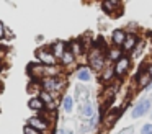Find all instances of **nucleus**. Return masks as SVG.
Listing matches in <instances>:
<instances>
[{
	"label": "nucleus",
	"instance_id": "f257e3e1",
	"mask_svg": "<svg viewBox=\"0 0 152 134\" xmlns=\"http://www.w3.org/2000/svg\"><path fill=\"white\" fill-rule=\"evenodd\" d=\"M67 87V78L64 75L61 77H48L41 80V88L48 93H51L53 97H61L62 92Z\"/></svg>",
	"mask_w": 152,
	"mask_h": 134
},
{
	"label": "nucleus",
	"instance_id": "39448f33",
	"mask_svg": "<svg viewBox=\"0 0 152 134\" xmlns=\"http://www.w3.org/2000/svg\"><path fill=\"white\" fill-rule=\"evenodd\" d=\"M36 59L39 64L46 65V67L48 65H57V62H59L54 57L53 51H51V46H43V48L36 49Z\"/></svg>",
	"mask_w": 152,
	"mask_h": 134
},
{
	"label": "nucleus",
	"instance_id": "5701e85b",
	"mask_svg": "<svg viewBox=\"0 0 152 134\" xmlns=\"http://www.w3.org/2000/svg\"><path fill=\"white\" fill-rule=\"evenodd\" d=\"M62 110L66 111V113H72V110H74V98L70 97V95L62 97Z\"/></svg>",
	"mask_w": 152,
	"mask_h": 134
},
{
	"label": "nucleus",
	"instance_id": "20e7f679",
	"mask_svg": "<svg viewBox=\"0 0 152 134\" xmlns=\"http://www.w3.org/2000/svg\"><path fill=\"white\" fill-rule=\"evenodd\" d=\"M151 80H152V77L147 70V62H144V64H141V67L137 69V72H136V75H134V82H136L137 90L147 88L149 83H151Z\"/></svg>",
	"mask_w": 152,
	"mask_h": 134
},
{
	"label": "nucleus",
	"instance_id": "a211bd4d",
	"mask_svg": "<svg viewBox=\"0 0 152 134\" xmlns=\"http://www.w3.org/2000/svg\"><path fill=\"white\" fill-rule=\"evenodd\" d=\"M61 65H62V69H66V67H70V65H75V62H77V59H75V56L72 54V52L69 51V48H67V51L64 52V56H62V59H61Z\"/></svg>",
	"mask_w": 152,
	"mask_h": 134
},
{
	"label": "nucleus",
	"instance_id": "6ab92c4d",
	"mask_svg": "<svg viewBox=\"0 0 152 134\" xmlns=\"http://www.w3.org/2000/svg\"><path fill=\"white\" fill-rule=\"evenodd\" d=\"M28 108H30L31 111H36V113H41V111L46 110V106H44V103L39 100V97H31L30 101H28Z\"/></svg>",
	"mask_w": 152,
	"mask_h": 134
},
{
	"label": "nucleus",
	"instance_id": "f03ea898",
	"mask_svg": "<svg viewBox=\"0 0 152 134\" xmlns=\"http://www.w3.org/2000/svg\"><path fill=\"white\" fill-rule=\"evenodd\" d=\"M87 64L90 65V70H95L100 74V72L106 67V64H108L106 54L102 52L100 49H96V48H90L88 52H87Z\"/></svg>",
	"mask_w": 152,
	"mask_h": 134
},
{
	"label": "nucleus",
	"instance_id": "7c9ffc66",
	"mask_svg": "<svg viewBox=\"0 0 152 134\" xmlns=\"http://www.w3.org/2000/svg\"><path fill=\"white\" fill-rule=\"evenodd\" d=\"M149 38H151V41H152V31H149Z\"/></svg>",
	"mask_w": 152,
	"mask_h": 134
},
{
	"label": "nucleus",
	"instance_id": "72a5a7b5",
	"mask_svg": "<svg viewBox=\"0 0 152 134\" xmlns=\"http://www.w3.org/2000/svg\"><path fill=\"white\" fill-rule=\"evenodd\" d=\"M151 101H152V93H151Z\"/></svg>",
	"mask_w": 152,
	"mask_h": 134
},
{
	"label": "nucleus",
	"instance_id": "ddd939ff",
	"mask_svg": "<svg viewBox=\"0 0 152 134\" xmlns=\"http://www.w3.org/2000/svg\"><path fill=\"white\" fill-rule=\"evenodd\" d=\"M115 69H113V65L110 64H106V67L103 69L102 72H100V82H102L105 87H108V85H111L113 82H115Z\"/></svg>",
	"mask_w": 152,
	"mask_h": 134
},
{
	"label": "nucleus",
	"instance_id": "2f4dec72",
	"mask_svg": "<svg viewBox=\"0 0 152 134\" xmlns=\"http://www.w3.org/2000/svg\"><path fill=\"white\" fill-rule=\"evenodd\" d=\"M147 88H151V90H152V80H151V83H149V87Z\"/></svg>",
	"mask_w": 152,
	"mask_h": 134
},
{
	"label": "nucleus",
	"instance_id": "f704fd0d",
	"mask_svg": "<svg viewBox=\"0 0 152 134\" xmlns=\"http://www.w3.org/2000/svg\"><path fill=\"white\" fill-rule=\"evenodd\" d=\"M0 65H2V61H0Z\"/></svg>",
	"mask_w": 152,
	"mask_h": 134
},
{
	"label": "nucleus",
	"instance_id": "f8f14e48",
	"mask_svg": "<svg viewBox=\"0 0 152 134\" xmlns=\"http://www.w3.org/2000/svg\"><path fill=\"white\" fill-rule=\"evenodd\" d=\"M67 48H69V51L75 56L77 61H79V57H82V56L87 57V49H85V46L82 44L80 39H72V41H69L67 42Z\"/></svg>",
	"mask_w": 152,
	"mask_h": 134
},
{
	"label": "nucleus",
	"instance_id": "bb28decb",
	"mask_svg": "<svg viewBox=\"0 0 152 134\" xmlns=\"http://www.w3.org/2000/svg\"><path fill=\"white\" fill-rule=\"evenodd\" d=\"M5 31H7V28H5V25L2 21H0V41L5 38Z\"/></svg>",
	"mask_w": 152,
	"mask_h": 134
},
{
	"label": "nucleus",
	"instance_id": "423d86ee",
	"mask_svg": "<svg viewBox=\"0 0 152 134\" xmlns=\"http://www.w3.org/2000/svg\"><path fill=\"white\" fill-rule=\"evenodd\" d=\"M113 69H115V77L121 80L131 69V56H123L118 62L113 64Z\"/></svg>",
	"mask_w": 152,
	"mask_h": 134
},
{
	"label": "nucleus",
	"instance_id": "412c9836",
	"mask_svg": "<svg viewBox=\"0 0 152 134\" xmlns=\"http://www.w3.org/2000/svg\"><path fill=\"white\" fill-rule=\"evenodd\" d=\"M77 78H79L80 82H90L92 80V70H90V67H87V65L80 67L79 70H77Z\"/></svg>",
	"mask_w": 152,
	"mask_h": 134
},
{
	"label": "nucleus",
	"instance_id": "dca6fc26",
	"mask_svg": "<svg viewBox=\"0 0 152 134\" xmlns=\"http://www.w3.org/2000/svg\"><path fill=\"white\" fill-rule=\"evenodd\" d=\"M49 46H51V51H53L54 57H56L57 61H61L64 52L67 51V42L66 41H54L53 44H49Z\"/></svg>",
	"mask_w": 152,
	"mask_h": 134
},
{
	"label": "nucleus",
	"instance_id": "393cba45",
	"mask_svg": "<svg viewBox=\"0 0 152 134\" xmlns=\"http://www.w3.org/2000/svg\"><path fill=\"white\" fill-rule=\"evenodd\" d=\"M141 134H152V123H147L141 127Z\"/></svg>",
	"mask_w": 152,
	"mask_h": 134
},
{
	"label": "nucleus",
	"instance_id": "6e6552de",
	"mask_svg": "<svg viewBox=\"0 0 152 134\" xmlns=\"http://www.w3.org/2000/svg\"><path fill=\"white\" fill-rule=\"evenodd\" d=\"M26 74L30 77V80L41 82L44 78V65L39 62H30L26 65Z\"/></svg>",
	"mask_w": 152,
	"mask_h": 134
},
{
	"label": "nucleus",
	"instance_id": "b1692460",
	"mask_svg": "<svg viewBox=\"0 0 152 134\" xmlns=\"http://www.w3.org/2000/svg\"><path fill=\"white\" fill-rule=\"evenodd\" d=\"M144 48H145V39H139L137 46H136V48H134V51L131 52V56H132V57H136V59H137L139 56H141L142 52H144Z\"/></svg>",
	"mask_w": 152,
	"mask_h": 134
},
{
	"label": "nucleus",
	"instance_id": "2eb2a0df",
	"mask_svg": "<svg viewBox=\"0 0 152 134\" xmlns=\"http://www.w3.org/2000/svg\"><path fill=\"white\" fill-rule=\"evenodd\" d=\"M38 97H39V100L44 103L46 110H49V111H56V97H53L51 93H48V92H44V90H41Z\"/></svg>",
	"mask_w": 152,
	"mask_h": 134
},
{
	"label": "nucleus",
	"instance_id": "cd10ccee",
	"mask_svg": "<svg viewBox=\"0 0 152 134\" xmlns=\"http://www.w3.org/2000/svg\"><path fill=\"white\" fill-rule=\"evenodd\" d=\"M147 70H149V74H151V77H152V61H151V64H147Z\"/></svg>",
	"mask_w": 152,
	"mask_h": 134
},
{
	"label": "nucleus",
	"instance_id": "aec40b11",
	"mask_svg": "<svg viewBox=\"0 0 152 134\" xmlns=\"http://www.w3.org/2000/svg\"><path fill=\"white\" fill-rule=\"evenodd\" d=\"M80 114L85 119H90L92 116H95V108H93V105L90 101H83L82 106H80Z\"/></svg>",
	"mask_w": 152,
	"mask_h": 134
},
{
	"label": "nucleus",
	"instance_id": "4468645a",
	"mask_svg": "<svg viewBox=\"0 0 152 134\" xmlns=\"http://www.w3.org/2000/svg\"><path fill=\"white\" fill-rule=\"evenodd\" d=\"M126 36H128V33H126L124 28H116V29H113V33H111V46L123 48Z\"/></svg>",
	"mask_w": 152,
	"mask_h": 134
},
{
	"label": "nucleus",
	"instance_id": "9b49d317",
	"mask_svg": "<svg viewBox=\"0 0 152 134\" xmlns=\"http://www.w3.org/2000/svg\"><path fill=\"white\" fill-rule=\"evenodd\" d=\"M139 36H137V33H128V36H126V39H124V44H123V52H124V56H129L132 51H134V48L137 46V42H139Z\"/></svg>",
	"mask_w": 152,
	"mask_h": 134
},
{
	"label": "nucleus",
	"instance_id": "c85d7f7f",
	"mask_svg": "<svg viewBox=\"0 0 152 134\" xmlns=\"http://www.w3.org/2000/svg\"><path fill=\"white\" fill-rule=\"evenodd\" d=\"M54 134H66V131H64V129H56V131H54Z\"/></svg>",
	"mask_w": 152,
	"mask_h": 134
},
{
	"label": "nucleus",
	"instance_id": "f3484780",
	"mask_svg": "<svg viewBox=\"0 0 152 134\" xmlns=\"http://www.w3.org/2000/svg\"><path fill=\"white\" fill-rule=\"evenodd\" d=\"M124 56V52H123L121 48H116V46H110V49L106 51V61L110 62V64H115V62H118L119 59Z\"/></svg>",
	"mask_w": 152,
	"mask_h": 134
},
{
	"label": "nucleus",
	"instance_id": "0eeeda50",
	"mask_svg": "<svg viewBox=\"0 0 152 134\" xmlns=\"http://www.w3.org/2000/svg\"><path fill=\"white\" fill-rule=\"evenodd\" d=\"M151 98H141V100L137 101V103L132 106L131 110V118L132 119H137V118L144 116L145 113H147L149 110H151Z\"/></svg>",
	"mask_w": 152,
	"mask_h": 134
},
{
	"label": "nucleus",
	"instance_id": "c756f323",
	"mask_svg": "<svg viewBox=\"0 0 152 134\" xmlns=\"http://www.w3.org/2000/svg\"><path fill=\"white\" fill-rule=\"evenodd\" d=\"M129 131H131V127H128V129H124V133H121V134H128Z\"/></svg>",
	"mask_w": 152,
	"mask_h": 134
},
{
	"label": "nucleus",
	"instance_id": "4be33fe9",
	"mask_svg": "<svg viewBox=\"0 0 152 134\" xmlns=\"http://www.w3.org/2000/svg\"><path fill=\"white\" fill-rule=\"evenodd\" d=\"M26 90H28V93H31V95H34V97H38V95H39V92L43 90V88H41V82L30 80V83H28Z\"/></svg>",
	"mask_w": 152,
	"mask_h": 134
},
{
	"label": "nucleus",
	"instance_id": "473e14b6",
	"mask_svg": "<svg viewBox=\"0 0 152 134\" xmlns=\"http://www.w3.org/2000/svg\"><path fill=\"white\" fill-rule=\"evenodd\" d=\"M151 61H152V52H151Z\"/></svg>",
	"mask_w": 152,
	"mask_h": 134
},
{
	"label": "nucleus",
	"instance_id": "1a4fd4ad",
	"mask_svg": "<svg viewBox=\"0 0 152 134\" xmlns=\"http://www.w3.org/2000/svg\"><path fill=\"white\" fill-rule=\"evenodd\" d=\"M26 124H28V126H31V127H34L36 131H39L41 134H49V131H51V124L48 123V121H44L43 118H39V116L28 118Z\"/></svg>",
	"mask_w": 152,
	"mask_h": 134
},
{
	"label": "nucleus",
	"instance_id": "7ed1b4c3",
	"mask_svg": "<svg viewBox=\"0 0 152 134\" xmlns=\"http://www.w3.org/2000/svg\"><path fill=\"white\" fill-rule=\"evenodd\" d=\"M123 111H124V110H123V106H111V108H108V110H106V113L103 114V118H102L103 126H105L106 129L113 127L116 123H118L119 118H121Z\"/></svg>",
	"mask_w": 152,
	"mask_h": 134
},
{
	"label": "nucleus",
	"instance_id": "9d476101",
	"mask_svg": "<svg viewBox=\"0 0 152 134\" xmlns=\"http://www.w3.org/2000/svg\"><path fill=\"white\" fill-rule=\"evenodd\" d=\"M102 10L110 16H119L123 10V3L116 2V0H105V2H102Z\"/></svg>",
	"mask_w": 152,
	"mask_h": 134
},
{
	"label": "nucleus",
	"instance_id": "a878e982",
	"mask_svg": "<svg viewBox=\"0 0 152 134\" xmlns=\"http://www.w3.org/2000/svg\"><path fill=\"white\" fill-rule=\"evenodd\" d=\"M23 133H25V134H41L39 131H36L34 127L28 126V124H25V127H23Z\"/></svg>",
	"mask_w": 152,
	"mask_h": 134
},
{
	"label": "nucleus",
	"instance_id": "c9c22d12",
	"mask_svg": "<svg viewBox=\"0 0 152 134\" xmlns=\"http://www.w3.org/2000/svg\"><path fill=\"white\" fill-rule=\"evenodd\" d=\"M0 88H2V83H0Z\"/></svg>",
	"mask_w": 152,
	"mask_h": 134
}]
</instances>
